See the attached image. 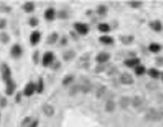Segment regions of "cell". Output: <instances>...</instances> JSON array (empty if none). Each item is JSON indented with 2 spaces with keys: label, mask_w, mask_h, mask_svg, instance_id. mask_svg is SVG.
Masks as SVG:
<instances>
[{
  "label": "cell",
  "mask_w": 163,
  "mask_h": 127,
  "mask_svg": "<svg viewBox=\"0 0 163 127\" xmlns=\"http://www.w3.org/2000/svg\"><path fill=\"white\" fill-rule=\"evenodd\" d=\"M2 79L5 82L11 79V70L9 66L6 64H3L2 66Z\"/></svg>",
  "instance_id": "6da1fadb"
},
{
  "label": "cell",
  "mask_w": 163,
  "mask_h": 127,
  "mask_svg": "<svg viewBox=\"0 0 163 127\" xmlns=\"http://www.w3.org/2000/svg\"><path fill=\"white\" fill-rule=\"evenodd\" d=\"M6 93L7 95H11L14 93L15 89V83L13 82V79H11L9 80H8L7 82H6Z\"/></svg>",
  "instance_id": "7a4b0ae2"
},
{
  "label": "cell",
  "mask_w": 163,
  "mask_h": 127,
  "mask_svg": "<svg viewBox=\"0 0 163 127\" xmlns=\"http://www.w3.org/2000/svg\"><path fill=\"white\" fill-rule=\"evenodd\" d=\"M36 89V86L32 83H29V84L26 85V88L24 89V94L27 96L32 95L35 90Z\"/></svg>",
  "instance_id": "3957f363"
},
{
  "label": "cell",
  "mask_w": 163,
  "mask_h": 127,
  "mask_svg": "<svg viewBox=\"0 0 163 127\" xmlns=\"http://www.w3.org/2000/svg\"><path fill=\"white\" fill-rule=\"evenodd\" d=\"M75 28L77 30V32H79L82 35H85L88 32V26L85 24L83 23H76L75 24Z\"/></svg>",
  "instance_id": "277c9868"
},
{
  "label": "cell",
  "mask_w": 163,
  "mask_h": 127,
  "mask_svg": "<svg viewBox=\"0 0 163 127\" xmlns=\"http://www.w3.org/2000/svg\"><path fill=\"white\" fill-rule=\"evenodd\" d=\"M120 81L123 84L130 85L133 83V78L129 73H124L121 76Z\"/></svg>",
  "instance_id": "5b68a950"
},
{
  "label": "cell",
  "mask_w": 163,
  "mask_h": 127,
  "mask_svg": "<svg viewBox=\"0 0 163 127\" xmlns=\"http://www.w3.org/2000/svg\"><path fill=\"white\" fill-rule=\"evenodd\" d=\"M53 60V54L50 52L49 53H46L43 56V63L45 66H49V64L51 63Z\"/></svg>",
  "instance_id": "8992f818"
},
{
  "label": "cell",
  "mask_w": 163,
  "mask_h": 127,
  "mask_svg": "<svg viewBox=\"0 0 163 127\" xmlns=\"http://www.w3.org/2000/svg\"><path fill=\"white\" fill-rule=\"evenodd\" d=\"M11 54L13 55V57L17 58L19 56H20V55L22 54V49L21 47L19 46V45H15L13 46L12 49H11Z\"/></svg>",
  "instance_id": "52a82bcc"
},
{
  "label": "cell",
  "mask_w": 163,
  "mask_h": 127,
  "mask_svg": "<svg viewBox=\"0 0 163 127\" xmlns=\"http://www.w3.org/2000/svg\"><path fill=\"white\" fill-rule=\"evenodd\" d=\"M150 26L154 31H156V32L161 31L162 29V25L161 22L159 21V20H155V21L151 22Z\"/></svg>",
  "instance_id": "ba28073f"
},
{
  "label": "cell",
  "mask_w": 163,
  "mask_h": 127,
  "mask_svg": "<svg viewBox=\"0 0 163 127\" xmlns=\"http://www.w3.org/2000/svg\"><path fill=\"white\" fill-rule=\"evenodd\" d=\"M108 59H109V55L106 53H99L96 57V59L99 62H105L108 61Z\"/></svg>",
  "instance_id": "9c48e42d"
},
{
  "label": "cell",
  "mask_w": 163,
  "mask_h": 127,
  "mask_svg": "<svg viewBox=\"0 0 163 127\" xmlns=\"http://www.w3.org/2000/svg\"><path fill=\"white\" fill-rule=\"evenodd\" d=\"M43 112L46 116H52L54 114V109L52 106L50 105H45L43 106Z\"/></svg>",
  "instance_id": "30bf717a"
},
{
  "label": "cell",
  "mask_w": 163,
  "mask_h": 127,
  "mask_svg": "<svg viewBox=\"0 0 163 127\" xmlns=\"http://www.w3.org/2000/svg\"><path fill=\"white\" fill-rule=\"evenodd\" d=\"M39 39H40V34H39V32H32L31 36H30V41H31V42H32V44H36V43L39 41Z\"/></svg>",
  "instance_id": "8fae6325"
},
{
  "label": "cell",
  "mask_w": 163,
  "mask_h": 127,
  "mask_svg": "<svg viewBox=\"0 0 163 127\" xmlns=\"http://www.w3.org/2000/svg\"><path fill=\"white\" fill-rule=\"evenodd\" d=\"M54 16H55V11L53 8H49L45 11V19H48V20H52L54 19Z\"/></svg>",
  "instance_id": "7c38bea8"
},
{
  "label": "cell",
  "mask_w": 163,
  "mask_h": 127,
  "mask_svg": "<svg viewBox=\"0 0 163 127\" xmlns=\"http://www.w3.org/2000/svg\"><path fill=\"white\" fill-rule=\"evenodd\" d=\"M139 63V59H130L125 62V65L128 66H130V67L136 66Z\"/></svg>",
  "instance_id": "4fadbf2b"
},
{
  "label": "cell",
  "mask_w": 163,
  "mask_h": 127,
  "mask_svg": "<svg viewBox=\"0 0 163 127\" xmlns=\"http://www.w3.org/2000/svg\"><path fill=\"white\" fill-rule=\"evenodd\" d=\"M148 49L151 52H153V53H158L159 51L161 50L162 47L159 44H157V43H152V44L149 46L148 47Z\"/></svg>",
  "instance_id": "5bb4252c"
},
{
  "label": "cell",
  "mask_w": 163,
  "mask_h": 127,
  "mask_svg": "<svg viewBox=\"0 0 163 127\" xmlns=\"http://www.w3.org/2000/svg\"><path fill=\"white\" fill-rule=\"evenodd\" d=\"M148 73L151 77H153V78L154 79L159 78V75H160V72H159L157 69H154V68H152V69H150L148 70Z\"/></svg>",
  "instance_id": "9a60e30c"
},
{
  "label": "cell",
  "mask_w": 163,
  "mask_h": 127,
  "mask_svg": "<svg viewBox=\"0 0 163 127\" xmlns=\"http://www.w3.org/2000/svg\"><path fill=\"white\" fill-rule=\"evenodd\" d=\"M99 40L102 42H103V43H105V44H110V43H112V42H113V39H112L111 37L107 36H102V37L99 39Z\"/></svg>",
  "instance_id": "2e32d148"
},
{
  "label": "cell",
  "mask_w": 163,
  "mask_h": 127,
  "mask_svg": "<svg viewBox=\"0 0 163 127\" xmlns=\"http://www.w3.org/2000/svg\"><path fill=\"white\" fill-rule=\"evenodd\" d=\"M99 29L101 32H108V31H109L110 28H109V25H108V24L101 23V24H99Z\"/></svg>",
  "instance_id": "e0dca14e"
},
{
  "label": "cell",
  "mask_w": 163,
  "mask_h": 127,
  "mask_svg": "<svg viewBox=\"0 0 163 127\" xmlns=\"http://www.w3.org/2000/svg\"><path fill=\"white\" fill-rule=\"evenodd\" d=\"M114 109H115V103L113 102L109 101L106 103V111H108V112H112V111L114 110Z\"/></svg>",
  "instance_id": "ac0fdd59"
},
{
  "label": "cell",
  "mask_w": 163,
  "mask_h": 127,
  "mask_svg": "<svg viewBox=\"0 0 163 127\" xmlns=\"http://www.w3.org/2000/svg\"><path fill=\"white\" fill-rule=\"evenodd\" d=\"M75 56V53L72 52V51H69V52H67L64 54V59H66V60H70L71 59Z\"/></svg>",
  "instance_id": "d6986e66"
},
{
  "label": "cell",
  "mask_w": 163,
  "mask_h": 127,
  "mask_svg": "<svg viewBox=\"0 0 163 127\" xmlns=\"http://www.w3.org/2000/svg\"><path fill=\"white\" fill-rule=\"evenodd\" d=\"M135 72L137 75H142L145 72V67L142 66H138L136 67Z\"/></svg>",
  "instance_id": "ffe728a7"
},
{
  "label": "cell",
  "mask_w": 163,
  "mask_h": 127,
  "mask_svg": "<svg viewBox=\"0 0 163 127\" xmlns=\"http://www.w3.org/2000/svg\"><path fill=\"white\" fill-rule=\"evenodd\" d=\"M24 8L26 9V11L27 12H31L34 9V5L32 2H27L26 3V5L24 6Z\"/></svg>",
  "instance_id": "44dd1931"
},
{
  "label": "cell",
  "mask_w": 163,
  "mask_h": 127,
  "mask_svg": "<svg viewBox=\"0 0 163 127\" xmlns=\"http://www.w3.org/2000/svg\"><path fill=\"white\" fill-rule=\"evenodd\" d=\"M57 38H58L57 34H56V33L52 34L51 36H49V38H48V42H49L50 44H52V43H54V42L56 41Z\"/></svg>",
  "instance_id": "7402d4cb"
},
{
  "label": "cell",
  "mask_w": 163,
  "mask_h": 127,
  "mask_svg": "<svg viewBox=\"0 0 163 127\" xmlns=\"http://www.w3.org/2000/svg\"><path fill=\"white\" fill-rule=\"evenodd\" d=\"M36 89H37V91L38 93H41L43 90V81L42 79H40L39 81H38V85L36 86Z\"/></svg>",
  "instance_id": "603a6c76"
},
{
  "label": "cell",
  "mask_w": 163,
  "mask_h": 127,
  "mask_svg": "<svg viewBox=\"0 0 163 127\" xmlns=\"http://www.w3.org/2000/svg\"><path fill=\"white\" fill-rule=\"evenodd\" d=\"M120 104H121V106H122L123 108H125V107L128 106V105H129V99H128V98H125V97L122 98L120 101Z\"/></svg>",
  "instance_id": "cb8c5ba5"
},
{
  "label": "cell",
  "mask_w": 163,
  "mask_h": 127,
  "mask_svg": "<svg viewBox=\"0 0 163 127\" xmlns=\"http://www.w3.org/2000/svg\"><path fill=\"white\" fill-rule=\"evenodd\" d=\"M72 76H67V77H66V78L64 79L63 84H65V85L69 84V83L72 82Z\"/></svg>",
  "instance_id": "d4e9b609"
},
{
  "label": "cell",
  "mask_w": 163,
  "mask_h": 127,
  "mask_svg": "<svg viewBox=\"0 0 163 127\" xmlns=\"http://www.w3.org/2000/svg\"><path fill=\"white\" fill-rule=\"evenodd\" d=\"M140 104H141V100H140V98L139 97H136L135 99L133 100V105L135 106H139Z\"/></svg>",
  "instance_id": "484cf974"
},
{
  "label": "cell",
  "mask_w": 163,
  "mask_h": 127,
  "mask_svg": "<svg viewBox=\"0 0 163 127\" xmlns=\"http://www.w3.org/2000/svg\"><path fill=\"white\" fill-rule=\"evenodd\" d=\"M29 23H30V25H32V26L37 25V24H38V20H37L36 18H32V19H30Z\"/></svg>",
  "instance_id": "4316f807"
},
{
  "label": "cell",
  "mask_w": 163,
  "mask_h": 127,
  "mask_svg": "<svg viewBox=\"0 0 163 127\" xmlns=\"http://www.w3.org/2000/svg\"><path fill=\"white\" fill-rule=\"evenodd\" d=\"M78 90V86H75L70 89V94H75L76 93H77Z\"/></svg>",
  "instance_id": "83f0119b"
},
{
  "label": "cell",
  "mask_w": 163,
  "mask_h": 127,
  "mask_svg": "<svg viewBox=\"0 0 163 127\" xmlns=\"http://www.w3.org/2000/svg\"><path fill=\"white\" fill-rule=\"evenodd\" d=\"M106 8L104 6H100L99 8H98V13H99V14H104V13H106Z\"/></svg>",
  "instance_id": "f1b7e54d"
},
{
  "label": "cell",
  "mask_w": 163,
  "mask_h": 127,
  "mask_svg": "<svg viewBox=\"0 0 163 127\" xmlns=\"http://www.w3.org/2000/svg\"><path fill=\"white\" fill-rule=\"evenodd\" d=\"M6 26V21L4 19H0V29H3Z\"/></svg>",
  "instance_id": "f546056e"
},
{
  "label": "cell",
  "mask_w": 163,
  "mask_h": 127,
  "mask_svg": "<svg viewBox=\"0 0 163 127\" xmlns=\"http://www.w3.org/2000/svg\"><path fill=\"white\" fill-rule=\"evenodd\" d=\"M104 90H105V88L104 87H102V88H101V89L99 90V91L97 92V95L99 97V96H101V95H102L104 93Z\"/></svg>",
  "instance_id": "4dcf8cb0"
},
{
  "label": "cell",
  "mask_w": 163,
  "mask_h": 127,
  "mask_svg": "<svg viewBox=\"0 0 163 127\" xmlns=\"http://www.w3.org/2000/svg\"><path fill=\"white\" fill-rule=\"evenodd\" d=\"M131 5L133 7H138L141 5V2H132Z\"/></svg>",
  "instance_id": "1f68e13d"
},
{
  "label": "cell",
  "mask_w": 163,
  "mask_h": 127,
  "mask_svg": "<svg viewBox=\"0 0 163 127\" xmlns=\"http://www.w3.org/2000/svg\"><path fill=\"white\" fill-rule=\"evenodd\" d=\"M37 126H38V122H37V121H35V122H33V123L30 125L29 127H37Z\"/></svg>",
  "instance_id": "d6a6232c"
},
{
  "label": "cell",
  "mask_w": 163,
  "mask_h": 127,
  "mask_svg": "<svg viewBox=\"0 0 163 127\" xmlns=\"http://www.w3.org/2000/svg\"><path fill=\"white\" fill-rule=\"evenodd\" d=\"M162 80H163V72H162Z\"/></svg>",
  "instance_id": "836d02e7"
}]
</instances>
